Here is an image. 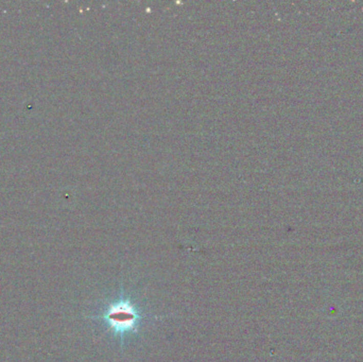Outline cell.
Wrapping results in <instances>:
<instances>
[{"label":"cell","mask_w":363,"mask_h":362,"mask_svg":"<svg viewBox=\"0 0 363 362\" xmlns=\"http://www.w3.org/2000/svg\"><path fill=\"white\" fill-rule=\"evenodd\" d=\"M107 318L113 328L115 326V328L121 330L128 329L130 327L132 328L137 319V314L135 310L130 307V305L125 303L124 305L119 304L117 305V307L111 308L108 311Z\"/></svg>","instance_id":"1"}]
</instances>
